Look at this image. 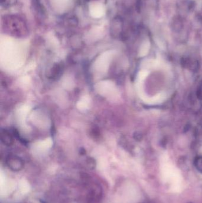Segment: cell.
<instances>
[{"instance_id": "obj_4", "label": "cell", "mask_w": 202, "mask_h": 203, "mask_svg": "<svg viewBox=\"0 0 202 203\" xmlns=\"http://www.w3.org/2000/svg\"><path fill=\"white\" fill-rule=\"evenodd\" d=\"M87 165L90 169H93L95 168V160L92 157H88L87 160Z\"/></svg>"}, {"instance_id": "obj_1", "label": "cell", "mask_w": 202, "mask_h": 203, "mask_svg": "<svg viewBox=\"0 0 202 203\" xmlns=\"http://www.w3.org/2000/svg\"><path fill=\"white\" fill-rule=\"evenodd\" d=\"M6 163L7 167L14 172L20 171L24 167V162L19 156L10 155L6 157Z\"/></svg>"}, {"instance_id": "obj_5", "label": "cell", "mask_w": 202, "mask_h": 203, "mask_svg": "<svg viewBox=\"0 0 202 203\" xmlns=\"http://www.w3.org/2000/svg\"><path fill=\"white\" fill-rule=\"evenodd\" d=\"M86 150L84 149H80V153L82 155H84V154H86Z\"/></svg>"}, {"instance_id": "obj_3", "label": "cell", "mask_w": 202, "mask_h": 203, "mask_svg": "<svg viewBox=\"0 0 202 203\" xmlns=\"http://www.w3.org/2000/svg\"><path fill=\"white\" fill-rule=\"evenodd\" d=\"M1 141L4 145L10 146L13 144V137L7 130L2 129L1 131Z\"/></svg>"}, {"instance_id": "obj_2", "label": "cell", "mask_w": 202, "mask_h": 203, "mask_svg": "<svg viewBox=\"0 0 202 203\" xmlns=\"http://www.w3.org/2000/svg\"><path fill=\"white\" fill-rule=\"evenodd\" d=\"M64 71V65L61 63H56L50 71L49 77L52 79H56L61 77Z\"/></svg>"}]
</instances>
